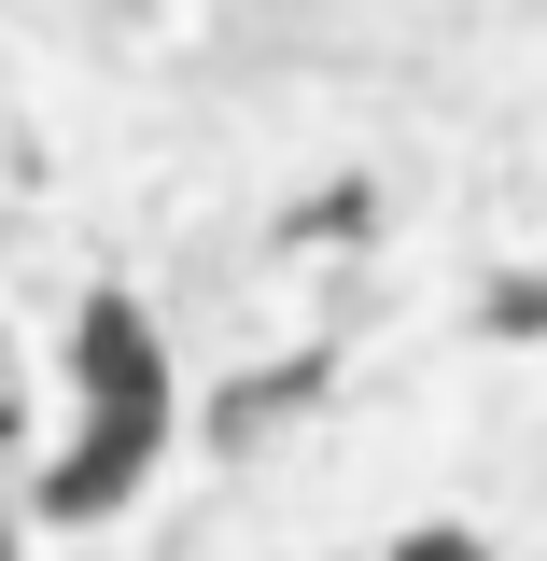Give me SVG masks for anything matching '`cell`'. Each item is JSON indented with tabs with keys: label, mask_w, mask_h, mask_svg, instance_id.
Segmentation results:
<instances>
[{
	"label": "cell",
	"mask_w": 547,
	"mask_h": 561,
	"mask_svg": "<svg viewBox=\"0 0 547 561\" xmlns=\"http://www.w3.org/2000/svg\"><path fill=\"white\" fill-rule=\"evenodd\" d=\"M70 351H84V435H70L57 478H43V519H99L169 449V351H155V309L140 295H84Z\"/></svg>",
	"instance_id": "1"
},
{
	"label": "cell",
	"mask_w": 547,
	"mask_h": 561,
	"mask_svg": "<svg viewBox=\"0 0 547 561\" xmlns=\"http://www.w3.org/2000/svg\"><path fill=\"white\" fill-rule=\"evenodd\" d=\"M295 393H323V351H295V365H267V379H239V408H225V435H253V421H281Z\"/></svg>",
	"instance_id": "2"
},
{
	"label": "cell",
	"mask_w": 547,
	"mask_h": 561,
	"mask_svg": "<svg viewBox=\"0 0 547 561\" xmlns=\"http://www.w3.org/2000/svg\"><path fill=\"white\" fill-rule=\"evenodd\" d=\"M491 337H547V280H505L491 295Z\"/></svg>",
	"instance_id": "3"
},
{
	"label": "cell",
	"mask_w": 547,
	"mask_h": 561,
	"mask_svg": "<svg viewBox=\"0 0 547 561\" xmlns=\"http://www.w3.org/2000/svg\"><path fill=\"white\" fill-rule=\"evenodd\" d=\"M394 561H491L478 534H449V519H421V534H394Z\"/></svg>",
	"instance_id": "4"
}]
</instances>
